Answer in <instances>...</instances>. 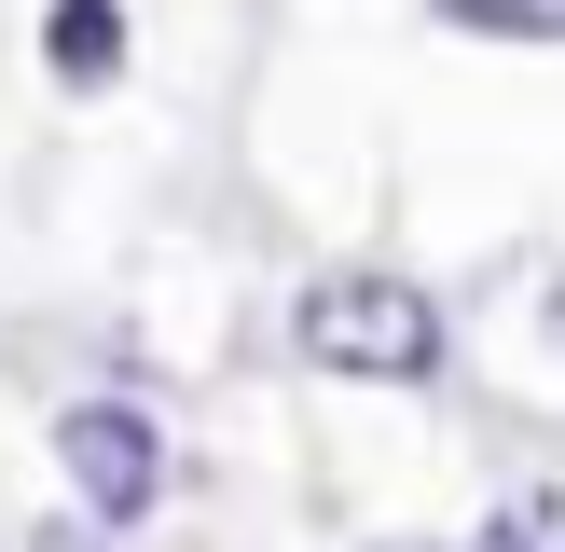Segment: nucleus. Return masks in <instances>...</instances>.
Returning a JSON list of instances; mask_svg holds the SVG:
<instances>
[{"mask_svg":"<svg viewBox=\"0 0 565 552\" xmlns=\"http://www.w3.org/2000/svg\"><path fill=\"white\" fill-rule=\"evenodd\" d=\"M55 469H70L83 524H97V511H152V484H166V442H152V414H125V401H83V414H55Z\"/></svg>","mask_w":565,"mask_h":552,"instance_id":"obj_2","label":"nucleus"},{"mask_svg":"<svg viewBox=\"0 0 565 552\" xmlns=\"http://www.w3.org/2000/svg\"><path fill=\"white\" fill-rule=\"evenodd\" d=\"M469 552H565V497H552V484H524V497H511V511H497Z\"/></svg>","mask_w":565,"mask_h":552,"instance_id":"obj_4","label":"nucleus"},{"mask_svg":"<svg viewBox=\"0 0 565 552\" xmlns=\"http://www.w3.org/2000/svg\"><path fill=\"white\" fill-rule=\"evenodd\" d=\"M28 552H110V539H97L83 511H55V524H28Z\"/></svg>","mask_w":565,"mask_h":552,"instance_id":"obj_6","label":"nucleus"},{"mask_svg":"<svg viewBox=\"0 0 565 552\" xmlns=\"http://www.w3.org/2000/svg\"><path fill=\"white\" fill-rule=\"evenodd\" d=\"M441 14H456V28H497V42H552V0H441Z\"/></svg>","mask_w":565,"mask_h":552,"instance_id":"obj_5","label":"nucleus"},{"mask_svg":"<svg viewBox=\"0 0 565 552\" xmlns=\"http://www.w3.org/2000/svg\"><path fill=\"white\" fill-rule=\"evenodd\" d=\"M42 70L55 83H110L125 70V0H55L42 14Z\"/></svg>","mask_w":565,"mask_h":552,"instance_id":"obj_3","label":"nucleus"},{"mask_svg":"<svg viewBox=\"0 0 565 552\" xmlns=\"http://www.w3.org/2000/svg\"><path fill=\"white\" fill-rule=\"evenodd\" d=\"M290 331H303V359H318V373H373V386L441 373V304L414 290V276H318Z\"/></svg>","mask_w":565,"mask_h":552,"instance_id":"obj_1","label":"nucleus"}]
</instances>
